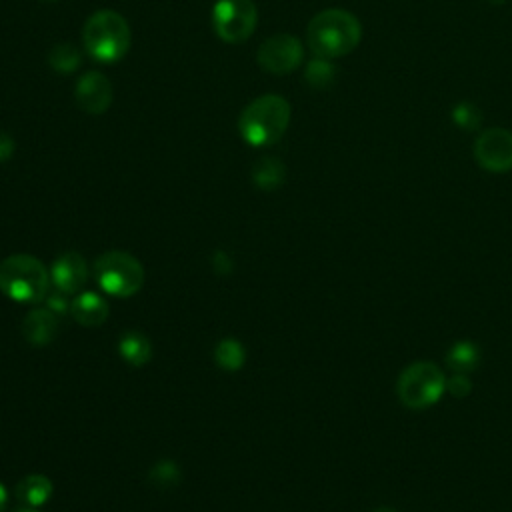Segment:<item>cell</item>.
Listing matches in <instances>:
<instances>
[{
    "instance_id": "1",
    "label": "cell",
    "mask_w": 512,
    "mask_h": 512,
    "mask_svg": "<svg viewBox=\"0 0 512 512\" xmlns=\"http://www.w3.org/2000/svg\"><path fill=\"white\" fill-rule=\"evenodd\" d=\"M362 38L358 18L342 8H328L318 12L306 30V40L318 58H340L350 54Z\"/></svg>"
},
{
    "instance_id": "2",
    "label": "cell",
    "mask_w": 512,
    "mask_h": 512,
    "mask_svg": "<svg viewBox=\"0 0 512 512\" xmlns=\"http://www.w3.org/2000/svg\"><path fill=\"white\" fill-rule=\"evenodd\" d=\"M290 124V104L278 94H264L252 100L240 114L238 128L252 146H270L282 138Z\"/></svg>"
},
{
    "instance_id": "3",
    "label": "cell",
    "mask_w": 512,
    "mask_h": 512,
    "mask_svg": "<svg viewBox=\"0 0 512 512\" xmlns=\"http://www.w3.org/2000/svg\"><path fill=\"white\" fill-rule=\"evenodd\" d=\"M50 272L30 254H12L0 262V290L16 302H40L48 296Z\"/></svg>"
},
{
    "instance_id": "4",
    "label": "cell",
    "mask_w": 512,
    "mask_h": 512,
    "mask_svg": "<svg viewBox=\"0 0 512 512\" xmlns=\"http://www.w3.org/2000/svg\"><path fill=\"white\" fill-rule=\"evenodd\" d=\"M82 40L94 60L112 64L128 52L132 36L128 22L118 12L98 10L86 20Z\"/></svg>"
},
{
    "instance_id": "5",
    "label": "cell",
    "mask_w": 512,
    "mask_h": 512,
    "mask_svg": "<svg viewBox=\"0 0 512 512\" xmlns=\"http://www.w3.org/2000/svg\"><path fill=\"white\" fill-rule=\"evenodd\" d=\"M94 278L98 286L116 298L136 294L144 284V268L138 258L122 250H110L96 258Z\"/></svg>"
},
{
    "instance_id": "6",
    "label": "cell",
    "mask_w": 512,
    "mask_h": 512,
    "mask_svg": "<svg viewBox=\"0 0 512 512\" xmlns=\"http://www.w3.org/2000/svg\"><path fill=\"white\" fill-rule=\"evenodd\" d=\"M398 398L412 410H424L438 402L446 390L442 370L432 362H414L398 378Z\"/></svg>"
},
{
    "instance_id": "7",
    "label": "cell",
    "mask_w": 512,
    "mask_h": 512,
    "mask_svg": "<svg viewBox=\"0 0 512 512\" xmlns=\"http://www.w3.org/2000/svg\"><path fill=\"white\" fill-rule=\"evenodd\" d=\"M256 6L252 0H218L212 8L216 34L230 44L248 40L256 28Z\"/></svg>"
},
{
    "instance_id": "8",
    "label": "cell",
    "mask_w": 512,
    "mask_h": 512,
    "mask_svg": "<svg viewBox=\"0 0 512 512\" xmlns=\"http://www.w3.org/2000/svg\"><path fill=\"white\" fill-rule=\"evenodd\" d=\"M474 158L488 172L512 170V132L488 128L474 142Z\"/></svg>"
},
{
    "instance_id": "9",
    "label": "cell",
    "mask_w": 512,
    "mask_h": 512,
    "mask_svg": "<svg viewBox=\"0 0 512 512\" xmlns=\"http://www.w3.org/2000/svg\"><path fill=\"white\" fill-rule=\"evenodd\" d=\"M304 50L296 36L274 34L258 48V64L272 74H288L302 62Z\"/></svg>"
},
{
    "instance_id": "10",
    "label": "cell",
    "mask_w": 512,
    "mask_h": 512,
    "mask_svg": "<svg viewBox=\"0 0 512 512\" xmlns=\"http://www.w3.org/2000/svg\"><path fill=\"white\" fill-rule=\"evenodd\" d=\"M76 104L88 114H102L112 102V86L100 72H86L74 86Z\"/></svg>"
},
{
    "instance_id": "11",
    "label": "cell",
    "mask_w": 512,
    "mask_h": 512,
    "mask_svg": "<svg viewBox=\"0 0 512 512\" xmlns=\"http://www.w3.org/2000/svg\"><path fill=\"white\" fill-rule=\"evenodd\" d=\"M88 276L86 260L78 252H64L60 254L50 268V282L56 290L64 294L78 292Z\"/></svg>"
},
{
    "instance_id": "12",
    "label": "cell",
    "mask_w": 512,
    "mask_h": 512,
    "mask_svg": "<svg viewBox=\"0 0 512 512\" xmlns=\"http://www.w3.org/2000/svg\"><path fill=\"white\" fill-rule=\"evenodd\" d=\"M58 330V316L48 308L30 310L22 322V334L32 346H46L54 340Z\"/></svg>"
},
{
    "instance_id": "13",
    "label": "cell",
    "mask_w": 512,
    "mask_h": 512,
    "mask_svg": "<svg viewBox=\"0 0 512 512\" xmlns=\"http://www.w3.org/2000/svg\"><path fill=\"white\" fill-rule=\"evenodd\" d=\"M70 314L78 324L94 328L108 318V304L96 292H82L70 302Z\"/></svg>"
},
{
    "instance_id": "14",
    "label": "cell",
    "mask_w": 512,
    "mask_h": 512,
    "mask_svg": "<svg viewBox=\"0 0 512 512\" xmlns=\"http://www.w3.org/2000/svg\"><path fill=\"white\" fill-rule=\"evenodd\" d=\"M52 496V482L44 474H28L16 484V498L28 508L46 504Z\"/></svg>"
},
{
    "instance_id": "15",
    "label": "cell",
    "mask_w": 512,
    "mask_h": 512,
    "mask_svg": "<svg viewBox=\"0 0 512 512\" xmlns=\"http://www.w3.org/2000/svg\"><path fill=\"white\" fill-rule=\"evenodd\" d=\"M118 352L130 366H142L152 356V344L142 332H124L118 340Z\"/></svg>"
},
{
    "instance_id": "16",
    "label": "cell",
    "mask_w": 512,
    "mask_h": 512,
    "mask_svg": "<svg viewBox=\"0 0 512 512\" xmlns=\"http://www.w3.org/2000/svg\"><path fill=\"white\" fill-rule=\"evenodd\" d=\"M252 178L258 188L274 190L284 180V164L276 158H260L252 168Z\"/></svg>"
},
{
    "instance_id": "17",
    "label": "cell",
    "mask_w": 512,
    "mask_h": 512,
    "mask_svg": "<svg viewBox=\"0 0 512 512\" xmlns=\"http://www.w3.org/2000/svg\"><path fill=\"white\" fill-rule=\"evenodd\" d=\"M446 362L448 366L454 370V372H460V374H466L468 370H472L478 362V348L464 340V342H456L448 354H446Z\"/></svg>"
},
{
    "instance_id": "18",
    "label": "cell",
    "mask_w": 512,
    "mask_h": 512,
    "mask_svg": "<svg viewBox=\"0 0 512 512\" xmlns=\"http://www.w3.org/2000/svg\"><path fill=\"white\" fill-rule=\"evenodd\" d=\"M214 358H216V364L222 366L224 370H238L244 364L246 352L236 338H224L218 342L214 350Z\"/></svg>"
},
{
    "instance_id": "19",
    "label": "cell",
    "mask_w": 512,
    "mask_h": 512,
    "mask_svg": "<svg viewBox=\"0 0 512 512\" xmlns=\"http://www.w3.org/2000/svg\"><path fill=\"white\" fill-rule=\"evenodd\" d=\"M48 62L56 72L68 74V72H72L80 66V54L70 44H58V46L52 48V52L48 56Z\"/></svg>"
},
{
    "instance_id": "20",
    "label": "cell",
    "mask_w": 512,
    "mask_h": 512,
    "mask_svg": "<svg viewBox=\"0 0 512 512\" xmlns=\"http://www.w3.org/2000/svg\"><path fill=\"white\" fill-rule=\"evenodd\" d=\"M334 78V68L326 58H316L306 68V80L314 86H326Z\"/></svg>"
},
{
    "instance_id": "21",
    "label": "cell",
    "mask_w": 512,
    "mask_h": 512,
    "mask_svg": "<svg viewBox=\"0 0 512 512\" xmlns=\"http://www.w3.org/2000/svg\"><path fill=\"white\" fill-rule=\"evenodd\" d=\"M452 118H454V122H456L460 128H466V130H474V128H478V124L482 122L480 112H478L472 104H468V102L458 104V106L452 110Z\"/></svg>"
},
{
    "instance_id": "22",
    "label": "cell",
    "mask_w": 512,
    "mask_h": 512,
    "mask_svg": "<svg viewBox=\"0 0 512 512\" xmlns=\"http://www.w3.org/2000/svg\"><path fill=\"white\" fill-rule=\"evenodd\" d=\"M150 478H152L158 486H172V484L178 482L180 472H178V468H176L174 462L162 460V462H158V464L150 470Z\"/></svg>"
},
{
    "instance_id": "23",
    "label": "cell",
    "mask_w": 512,
    "mask_h": 512,
    "mask_svg": "<svg viewBox=\"0 0 512 512\" xmlns=\"http://www.w3.org/2000/svg\"><path fill=\"white\" fill-rule=\"evenodd\" d=\"M446 388L448 392H452L454 396H466L470 392V380L466 374H460V372H454V376H450L446 380Z\"/></svg>"
},
{
    "instance_id": "24",
    "label": "cell",
    "mask_w": 512,
    "mask_h": 512,
    "mask_svg": "<svg viewBox=\"0 0 512 512\" xmlns=\"http://www.w3.org/2000/svg\"><path fill=\"white\" fill-rule=\"evenodd\" d=\"M68 294L60 292V290H54L50 296H46V308L52 310L56 316H62L66 314V310L70 308V302L66 300Z\"/></svg>"
},
{
    "instance_id": "25",
    "label": "cell",
    "mask_w": 512,
    "mask_h": 512,
    "mask_svg": "<svg viewBox=\"0 0 512 512\" xmlns=\"http://www.w3.org/2000/svg\"><path fill=\"white\" fill-rule=\"evenodd\" d=\"M12 152H14V140L8 134L0 132V162L8 160L12 156Z\"/></svg>"
},
{
    "instance_id": "26",
    "label": "cell",
    "mask_w": 512,
    "mask_h": 512,
    "mask_svg": "<svg viewBox=\"0 0 512 512\" xmlns=\"http://www.w3.org/2000/svg\"><path fill=\"white\" fill-rule=\"evenodd\" d=\"M6 498H8L6 488L0 484V512H2V510H4V506H6Z\"/></svg>"
},
{
    "instance_id": "27",
    "label": "cell",
    "mask_w": 512,
    "mask_h": 512,
    "mask_svg": "<svg viewBox=\"0 0 512 512\" xmlns=\"http://www.w3.org/2000/svg\"><path fill=\"white\" fill-rule=\"evenodd\" d=\"M372 512H394L392 508H376V510H372Z\"/></svg>"
},
{
    "instance_id": "28",
    "label": "cell",
    "mask_w": 512,
    "mask_h": 512,
    "mask_svg": "<svg viewBox=\"0 0 512 512\" xmlns=\"http://www.w3.org/2000/svg\"><path fill=\"white\" fill-rule=\"evenodd\" d=\"M16 512H36V510H34V508H28V506H26V508H20V510H16Z\"/></svg>"
},
{
    "instance_id": "29",
    "label": "cell",
    "mask_w": 512,
    "mask_h": 512,
    "mask_svg": "<svg viewBox=\"0 0 512 512\" xmlns=\"http://www.w3.org/2000/svg\"><path fill=\"white\" fill-rule=\"evenodd\" d=\"M42 2H54V0H42Z\"/></svg>"
}]
</instances>
